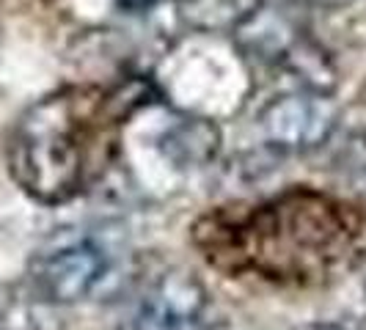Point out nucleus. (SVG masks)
I'll list each match as a JSON object with an SVG mask.
<instances>
[{
  "label": "nucleus",
  "instance_id": "obj_7",
  "mask_svg": "<svg viewBox=\"0 0 366 330\" xmlns=\"http://www.w3.org/2000/svg\"><path fill=\"white\" fill-rule=\"evenodd\" d=\"M163 0H116V6L122 11H129V14H141V11H149L154 6H160Z\"/></svg>",
  "mask_w": 366,
  "mask_h": 330
},
{
  "label": "nucleus",
  "instance_id": "obj_9",
  "mask_svg": "<svg viewBox=\"0 0 366 330\" xmlns=\"http://www.w3.org/2000/svg\"><path fill=\"white\" fill-rule=\"evenodd\" d=\"M306 3H314V6H345L350 0H306Z\"/></svg>",
  "mask_w": 366,
  "mask_h": 330
},
{
  "label": "nucleus",
  "instance_id": "obj_6",
  "mask_svg": "<svg viewBox=\"0 0 366 330\" xmlns=\"http://www.w3.org/2000/svg\"><path fill=\"white\" fill-rule=\"evenodd\" d=\"M259 0H196L193 11L207 17V25H220L229 22L239 28L245 19H251L257 14Z\"/></svg>",
  "mask_w": 366,
  "mask_h": 330
},
{
  "label": "nucleus",
  "instance_id": "obj_3",
  "mask_svg": "<svg viewBox=\"0 0 366 330\" xmlns=\"http://www.w3.org/2000/svg\"><path fill=\"white\" fill-rule=\"evenodd\" d=\"M113 256L108 245L94 234L55 239L34 261V286L50 303H80L92 297L108 278Z\"/></svg>",
  "mask_w": 366,
  "mask_h": 330
},
{
  "label": "nucleus",
  "instance_id": "obj_10",
  "mask_svg": "<svg viewBox=\"0 0 366 330\" xmlns=\"http://www.w3.org/2000/svg\"><path fill=\"white\" fill-rule=\"evenodd\" d=\"M364 286H366V281H364Z\"/></svg>",
  "mask_w": 366,
  "mask_h": 330
},
{
  "label": "nucleus",
  "instance_id": "obj_1",
  "mask_svg": "<svg viewBox=\"0 0 366 330\" xmlns=\"http://www.w3.org/2000/svg\"><path fill=\"white\" fill-rule=\"evenodd\" d=\"M347 212L325 196L290 193L257 206L239 229V248L229 256L245 259L267 278L312 275L325 270L350 245Z\"/></svg>",
  "mask_w": 366,
  "mask_h": 330
},
{
  "label": "nucleus",
  "instance_id": "obj_2",
  "mask_svg": "<svg viewBox=\"0 0 366 330\" xmlns=\"http://www.w3.org/2000/svg\"><path fill=\"white\" fill-rule=\"evenodd\" d=\"M89 116L74 91L39 99L22 113L6 144L11 179L39 204H66L89 179Z\"/></svg>",
  "mask_w": 366,
  "mask_h": 330
},
{
  "label": "nucleus",
  "instance_id": "obj_4",
  "mask_svg": "<svg viewBox=\"0 0 366 330\" xmlns=\"http://www.w3.org/2000/svg\"><path fill=\"white\" fill-rule=\"evenodd\" d=\"M119 330H212L209 292L196 275L163 273L135 297Z\"/></svg>",
  "mask_w": 366,
  "mask_h": 330
},
{
  "label": "nucleus",
  "instance_id": "obj_8",
  "mask_svg": "<svg viewBox=\"0 0 366 330\" xmlns=\"http://www.w3.org/2000/svg\"><path fill=\"white\" fill-rule=\"evenodd\" d=\"M300 330H345L342 325H333V322H312V325H303Z\"/></svg>",
  "mask_w": 366,
  "mask_h": 330
},
{
  "label": "nucleus",
  "instance_id": "obj_5",
  "mask_svg": "<svg viewBox=\"0 0 366 330\" xmlns=\"http://www.w3.org/2000/svg\"><path fill=\"white\" fill-rule=\"evenodd\" d=\"M259 129L281 151H312L322 146L336 127V108L314 89L273 96L259 110Z\"/></svg>",
  "mask_w": 366,
  "mask_h": 330
}]
</instances>
